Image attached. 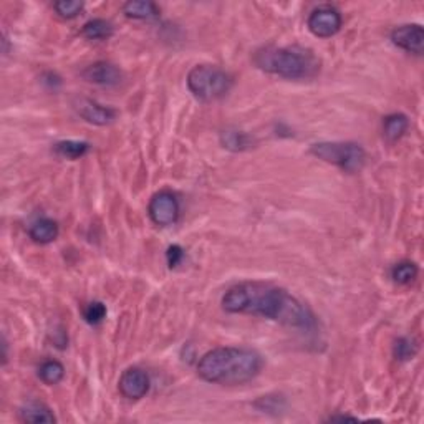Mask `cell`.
<instances>
[{
  "instance_id": "cell-1",
  "label": "cell",
  "mask_w": 424,
  "mask_h": 424,
  "mask_svg": "<svg viewBox=\"0 0 424 424\" xmlns=\"http://www.w3.org/2000/svg\"><path fill=\"white\" fill-rule=\"evenodd\" d=\"M222 309L227 314L262 316L300 330H311L316 325L315 315L309 306L285 289L267 282L234 285L224 294Z\"/></svg>"
},
{
  "instance_id": "cell-2",
  "label": "cell",
  "mask_w": 424,
  "mask_h": 424,
  "mask_svg": "<svg viewBox=\"0 0 424 424\" xmlns=\"http://www.w3.org/2000/svg\"><path fill=\"white\" fill-rule=\"evenodd\" d=\"M264 360L255 350L239 346H221L202 355L197 375L212 385H244L262 370Z\"/></svg>"
},
{
  "instance_id": "cell-3",
  "label": "cell",
  "mask_w": 424,
  "mask_h": 424,
  "mask_svg": "<svg viewBox=\"0 0 424 424\" xmlns=\"http://www.w3.org/2000/svg\"><path fill=\"white\" fill-rule=\"evenodd\" d=\"M254 63L265 73L287 80H302L314 76L320 63L309 50L290 47H265L254 53Z\"/></svg>"
},
{
  "instance_id": "cell-4",
  "label": "cell",
  "mask_w": 424,
  "mask_h": 424,
  "mask_svg": "<svg viewBox=\"0 0 424 424\" xmlns=\"http://www.w3.org/2000/svg\"><path fill=\"white\" fill-rule=\"evenodd\" d=\"M232 78L214 65H197L189 71L187 88L201 101H216L229 93Z\"/></svg>"
},
{
  "instance_id": "cell-5",
  "label": "cell",
  "mask_w": 424,
  "mask_h": 424,
  "mask_svg": "<svg viewBox=\"0 0 424 424\" xmlns=\"http://www.w3.org/2000/svg\"><path fill=\"white\" fill-rule=\"evenodd\" d=\"M310 152L319 160L338 166L345 172H358L365 166L366 152L356 143H316L310 148Z\"/></svg>"
},
{
  "instance_id": "cell-6",
  "label": "cell",
  "mask_w": 424,
  "mask_h": 424,
  "mask_svg": "<svg viewBox=\"0 0 424 424\" xmlns=\"http://www.w3.org/2000/svg\"><path fill=\"white\" fill-rule=\"evenodd\" d=\"M180 201L175 194L170 191H161L151 197L150 206H148V214L151 221L160 227H167L177 222L180 219Z\"/></svg>"
},
{
  "instance_id": "cell-7",
  "label": "cell",
  "mask_w": 424,
  "mask_h": 424,
  "mask_svg": "<svg viewBox=\"0 0 424 424\" xmlns=\"http://www.w3.org/2000/svg\"><path fill=\"white\" fill-rule=\"evenodd\" d=\"M341 24L343 20H341L340 12L331 5H321V7L315 9L306 20V27L319 38L333 37L340 32Z\"/></svg>"
},
{
  "instance_id": "cell-8",
  "label": "cell",
  "mask_w": 424,
  "mask_h": 424,
  "mask_svg": "<svg viewBox=\"0 0 424 424\" xmlns=\"http://www.w3.org/2000/svg\"><path fill=\"white\" fill-rule=\"evenodd\" d=\"M150 376L141 368H128L118 381L120 393L128 400H141L150 391Z\"/></svg>"
},
{
  "instance_id": "cell-9",
  "label": "cell",
  "mask_w": 424,
  "mask_h": 424,
  "mask_svg": "<svg viewBox=\"0 0 424 424\" xmlns=\"http://www.w3.org/2000/svg\"><path fill=\"white\" fill-rule=\"evenodd\" d=\"M75 110L86 123L95 126H106L113 123L116 118V111L110 106L100 105L98 101L90 98H76Z\"/></svg>"
},
{
  "instance_id": "cell-10",
  "label": "cell",
  "mask_w": 424,
  "mask_h": 424,
  "mask_svg": "<svg viewBox=\"0 0 424 424\" xmlns=\"http://www.w3.org/2000/svg\"><path fill=\"white\" fill-rule=\"evenodd\" d=\"M391 42L405 52L421 55L424 48V29L418 24L401 25L391 32Z\"/></svg>"
},
{
  "instance_id": "cell-11",
  "label": "cell",
  "mask_w": 424,
  "mask_h": 424,
  "mask_svg": "<svg viewBox=\"0 0 424 424\" xmlns=\"http://www.w3.org/2000/svg\"><path fill=\"white\" fill-rule=\"evenodd\" d=\"M81 76L88 83L100 86H116L123 80L121 70L110 61H96V63L86 66Z\"/></svg>"
},
{
  "instance_id": "cell-12",
  "label": "cell",
  "mask_w": 424,
  "mask_h": 424,
  "mask_svg": "<svg viewBox=\"0 0 424 424\" xmlns=\"http://www.w3.org/2000/svg\"><path fill=\"white\" fill-rule=\"evenodd\" d=\"M20 420L25 423H35V424H53L57 423V418H55L53 411L50 410L47 405L38 401H30L24 408H20L19 411Z\"/></svg>"
},
{
  "instance_id": "cell-13",
  "label": "cell",
  "mask_w": 424,
  "mask_h": 424,
  "mask_svg": "<svg viewBox=\"0 0 424 424\" xmlns=\"http://www.w3.org/2000/svg\"><path fill=\"white\" fill-rule=\"evenodd\" d=\"M123 14L135 20H155L160 17V7L151 0H130L123 5Z\"/></svg>"
},
{
  "instance_id": "cell-14",
  "label": "cell",
  "mask_w": 424,
  "mask_h": 424,
  "mask_svg": "<svg viewBox=\"0 0 424 424\" xmlns=\"http://www.w3.org/2000/svg\"><path fill=\"white\" fill-rule=\"evenodd\" d=\"M29 236L37 244H50L58 237V226L53 219L43 217L33 222L29 229Z\"/></svg>"
},
{
  "instance_id": "cell-15",
  "label": "cell",
  "mask_w": 424,
  "mask_h": 424,
  "mask_svg": "<svg viewBox=\"0 0 424 424\" xmlns=\"http://www.w3.org/2000/svg\"><path fill=\"white\" fill-rule=\"evenodd\" d=\"M410 128V120L403 113L388 115L383 121V133H385L388 141H398L405 136V133Z\"/></svg>"
},
{
  "instance_id": "cell-16",
  "label": "cell",
  "mask_w": 424,
  "mask_h": 424,
  "mask_svg": "<svg viewBox=\"0 0 424 424\" xmlns=\"http://www.w3.org/2000/svg\"><path fill=\"white\" fill-rule=\"evenodd\" d=\"M115 33L113 24L103 19H93L81 29V35L88 40H108Z\"/></svg>"
},
{
  "instance_id": "cell-17",
  "label": "cell",
  "mask_w": 424,
  "mask_h": 424,
  "mask_svg": "<svg viewBox=\"0 0 424 424\" xmlns=\"http://www.w3.org/2000/svg\"><path fill=\"white\" fill-rule=\"evenodd\" d=\"M53 151L57 152L58 156L66 157V160H80V157H83L86 152L90 151V145L86 141L66 140L57 143V145L53 146Z\"/></svg>"
},
{
  "instance_id": "cell-18",
  "label": "cell",
  "mask_w": 424,
  "mask_h": 424,
  "mask_svg": "<svg viewBox=\"0 0 424 424\" xmlns=\"http://www.w3.org/2000/svg\"><path fill=\"white\" fill-rule=\"evenodd\" d=\"M65 376V368L57 360H47L43 361L38 368V378L45 385H58Z\"/></svg>"
},
{
  "instance_id": "cell-19",
  "label": "cell",
  "mask_w": 424,
  "mask_h": 424,
  "mask_svg": "<svg viewBox=\"0 0 424 424\" xmlns=\"http://www.w3.org/2000/svg\"><path fill=\"white\" fill-rule=\"evenodd\" d=\"M418 274H420V269L415 262H400L396 264L395 267L391 269V277L396 284L400 285H410L418 279Z\"/></svg>"
},
{
  "instance_id": "cell-20",
  "label": "cell",
  "mask_w": 424,
  "mask_h": 424,
  "mask_svg": "<svg viewBox=\"0 0 424 424\" xmlns=\"http://www.w3.org/2000/svg\"><path fill=\"white\" fill-rule=\"evenodd\" d=\"M418 353V343L415 338H410V336H401L395 341L393 345V356L398 361H410L416 356Z\"/></svg>"
},
{
  "instance_id": "cell-21",
  "label": "cell",
  "mask_w": 424,
  "mask_h": 424,
  "mask_svg": "<svg viewBox=\"0 0 424 424\" xmlns=\"http://www.w3.org/2000/svg\"><path fill=\"white\" fill-rule=\"evenodd\" d=\"M221 143L226 150L231 151H244L250 146V138L242 131L227 130L221 135Z\"/></svg>"
},
{
  "instance_id": "cell-22",
  "label": "cell",
  "mask_w": 424,
  "mask_h": 424,
  "mask_svg": "<svg viewBox=\"0 0 424 424\" xmlns=\"http://www.w3.org/2000/svg\"><path fill=\"white\" fill-rule=\"evenodd\" d=\"M85 4L76 2V0H60V2L53 4V10L57 12L58 17L65 20H71L83 12Z\"/></svg>"
},
{
  "instance_id": "cell-23",
  "label": "cell",
  "mask_w": 424,
  "mask_h": 424,
  "mask_svg": "<svg viewBox=\"0 0 424 424\" xmlns=\"http://www.w3.org/2000/svg\"><path fill=\"white\" fill-rule=\"evenodd\" d=\"M83 319L90 325H100L106 319V306L101 302H91L85 306Z\"/></svg>"
},
{
  "instance_id": "cell-24",
  "label": "cell",
  "mask_w": 424,
  "mask_h": 424,
  "mask_svg": "<svg viewBox=\"0 0 424 424\" xmlns=\"http://www.w3.org/2000/svg\"><path fill=\"white\" fill-rule=\"evenodd\" d=\"M166 259H167V265H170V269H176L184 259V249L177 244L170 245V247H167V252H166Z\"/></svg>"
}]
</instances>
